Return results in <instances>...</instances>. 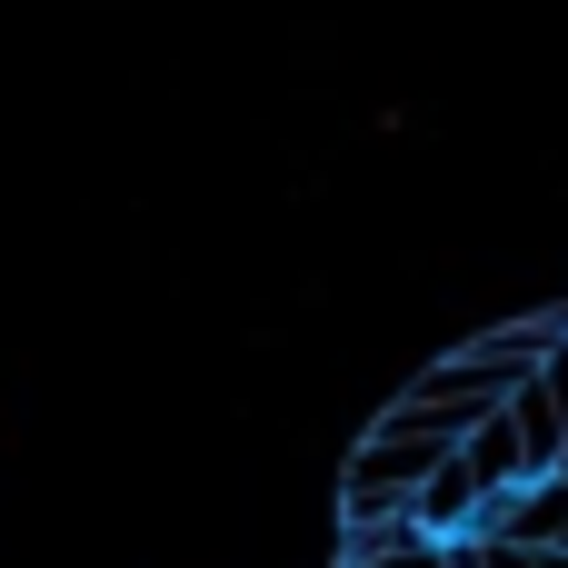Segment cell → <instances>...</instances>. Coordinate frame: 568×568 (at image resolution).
I'll list each match as a JSON object with an SVG mask.
<instances>
[{"label":"cell","mask_w":568,"mask_h":568,"mask_svg":"<svg viewBox=\"0 0 568 568\" xmlns=\"http://www.w3.org/2000/svg\"><path fill=\"white\" fill-rule=\"evenodd\" d=\"M499 409H509V429H519V459H529V479H539V469H568V419L549 409V389H539V379H519Z\"/></svg>","instance_id":"cell-2"},{"label":"cell","mask_w":568,"mask_h":568,"mask_svg":"<svg viewBox=\"0 0 568 568\" xmlns=\"http://www.w3.org/2000/svg\"><path fill=\"white\" fill-rule=\"evenodd\" d=\"M409 509H419V529H429V539H449V529H469V519L489 509V489H479V479H469V459L449 449V459L409 489Z\"/></svg>","instance_id":"cell-1"},{"label":"cell","mask_w":568,"mask_h":568,"mask_svg":"<svg viewBox=\"0 0 568 568\" xmlns=\"http://www.w3.org/2000/svg\"><path fill=\"white\" fill-rule=\"evenodd\" d=\"M439 549H449V568H549L539 539H509V529H489V519H479V529H449Z\"/></svg>","instance_id":"cell-3"}]
</instances>
